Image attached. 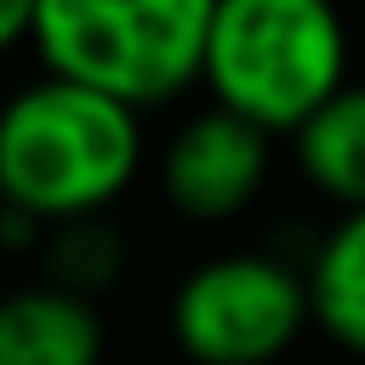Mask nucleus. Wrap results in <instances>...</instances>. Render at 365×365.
Segmentation results:
<instances>
[{
    "instance_id": "1",
    "label": "nucleus",
    "mask_w": 365,
    "mask_h": 365,
    "mask_svg": "<svg viewBox=\"0 0 365 365\" xmlns=\"http://www.w3.org/2000/svg\"><path fill=\"white\" fill-rule=\"evenodd\" d=\"M143 160L137 114L68 80H34L0 108V205L57 228L103 217Z\"/></svg>"
},
{
    "instance_id": "2",
    "label": "nucleus",
    "mask_w": 365,
    "mask_h": 365,
    "mask_svg": "<svg viewBox=\"0 0 365 365\" xmlns=\"http://www.w3.org/2000/svg\"><path fill=\"white\" fill-rule=\"evenodd\" d=\"M200 80L211 108L297 137L348 86L342 17L319 0H211Z\"/></svg>"
},
{
    "instance_id": "3",
    "label": "nucleus",
    "mask_w": 365,
    "mask_h": 365,
    "mask_svg": "<svg viewBox=\"0 0 365 365\" xmlns=\"http://www.w3.org/2000/svg\"><path fill=\"white\" fill-rule=\"evenodd\" d=\"M205 23L211 0H46L29 46L51 80L143 114L200 80Z\"/></svg>"
},
{
    "instance_id": "4",
    "label": "nucleus",
    "mask_w": 365,
    "mask_h": 365,
    "mask_svg": "<svg viewBox=\"0 0 365 365\" xmlns=\"http://www.w3.org/2000/svg\"><path fill=\"white\" fill-rule=\"evenodd\" d=\"M308 325V285L262 251L205 257L171 297V336L194 365H274Z\"/></svg>"
},
{
    "instance_id": "5",
    "label": "nucleus",
    "mask_w": 365,
    "mask_h": 365,
    "mask_svg": "<svg viewBox=\"0 0 365 365\" xmlns=\"http://www.w3.org/2000/svg\"><path fill=\"white\" fill-rule=\"evenodd\" d=\"M262 177H268V137L222 108L194 114L160 160L165 200L200 222H222V217L245 211L257 200Z\"/></svg>"
},
{
    "instance_id": "6",
    "label": "nucleus",
    "mask_w": 365,
    "mask_h": 365,
    "mask_svg": "<svg viewBox=\"0 0 365 365\" xmlns=\"http://www.w3.org/2000/svg\"><path fill=\"white\" fill-rule=\"evenodd\" d=\"M0 365H103L97 308L57 285L0 297Z\"/></svg>"
},
{
    "instance_id": "7",
    "label": "nucleus",
    "mask_w": 365,
    "mask_h": 365,
    "mask_svg": "<svg viewBox=\"0 0 365 365\" xmlns=\"http://www.w3.org/2000/svg\"><path fill=\"white\" fill-rule=\"evenodd\" d=\"M291 148H297L302 177L319 194L342 200L348 211H365V80H348L291 137Z\"/></svg>"
},
{
    "instance_id": "8",
    "label": "nucleus",
    "mask_w": 365,
    "mask_h": 365,
    "mask_svg": "<svg viewBox=\"0 0 365 365\" xmlns=\"http://www.w3.org/2000/svg\"><path fill=\"white\" fill-rule=\"evenodd\" d=\"M308 319L348 354H365V211H342V222L319 240L308 274Z\"/></svg>"
},
{
    "instance_id": "9",
    "label": "nucleus",
    "mask_w": 365,
    "mask_h": 365,
    "mask_svg": "<svg viewBox=\"0 0 365 365\" xmlns=\"http://www.w3.org/2000/svg\"><path fill=\"white\" fill-rule=\"evenodd\" d=\"M40 251H46V262H51V279H46V285L74 291V297H86V302H91V291H103V285L114 279V268H120V240H114V228H108L103 217H80V222L46 228Z\"/></svg>"
},
{
    "instance_id": "10",
    "label": "nucleus",
    "mask_w": 365,
    "mask_h": 365,
    "mask_svg": "<svg viewBox=\"0 0 365 365\" xmlns=\"http://www.w3.org/2000/svg\"><path fill=\"white\" fill-rule=\"evenodd\" d=\"M29 23H34V6L29 0H0V51L23 46L29 40Z\"/></svg>"
},
{
    "instance_id": "11",
    "label": "nucleus",
    "mask_w": 365,
    "mask_h": 365,
    "mask_svg": "<svg viewBox=\"0 0 365 365\" xmlns=\"http://www.w3.org/2000/svg\"><path fill=\"white\" fill-rule=\"evenodd\" d=\"M0 217H6V205H0Z\"/></svg>"
}]
</instances>
